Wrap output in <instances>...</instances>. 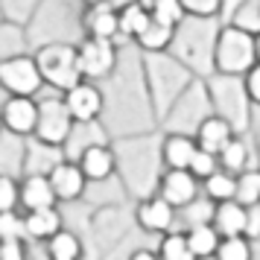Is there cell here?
<instances>
[{"mask_svg":"<svg viewBox=\"0 0 260 260\" xmlns=\"http://www.w3.org/2000/svg\"><path fill=\"white\" fill-rule=\"evenodd\" d=\"M135 41H138L143 50H149V53H161V50H167L176 41V26H167V24H161V21L152 18V21L146 24V29H143Z\"/></svg>","mask_w":260,"mask_h":260,"instance_id":"21","label":"cell"},{"mask_svg":"<svg viewBox=\"0 0 260 260\" xmlns=\"http://www.w3.org/2000/svg\"><path fill=\"white\" fill-rule=\"evenodd\" d=\"M158 257L161 260H196V254L190 251L187 237L184 234H167L164 240H161Z\"/></svg>","mask_w":260,"mask_h":260,"instance_id":"28","label":"cell"},{"mask_svg":"<svg viewBox=\"0 0 260 260\" xmlns=\"http://www.w3.org/2000/svg\"><path fill=\"white\" fill-rule=\"evenodd\" d=\"M88 3H108V6H114V9H120V6H126L129 0H88Z\"/></svg>","mask_w":260,"mask_h":260,"instance_id":"37","label":"cell"},{"mask_svg":"<svg viewBox=\"0 0 260 260\" xmlns=\"http://www.w3.org/2000/svg\"><path fill=\"white\" fill-rule=\"evenodd\" d=\"M211 61L213 68L225 76H243V73L257 61L254 56V36L246 29L237 26H222L216 38H213V50H211Z\"/></svg>","mask_w":260,"mask_h":260,"instance_id":"1","label":"cell"},{"mask_svg":"<svg viewBox=\"0 0 260 260\" xmlns=\"http://www.w3.org/2000/svg\"><path fill=\"white\" fill-rule=\"evenodd\" d=\"M24 228H26V237L32 240H50L61 228V213L53 208H38V211H26L24 216Z\"/></svg>","mask_w":260,"mask_h":260,"instance_id":"16","label":"cell"},{"mask_svg":"<svg viewBox=\"0 0 260 260\" xmlns=\"http://www.w3.org/2000/svg\"><path fill=\"white\" fill-rule=\"evenodd\" d=\"M184 237H187V246H190V251L196 254V260L213 257V251L219 246V234H216V228H213L211 222H196Z\"/></svg>","mask_w":260,"mask_h":260,"instance_id":"19","label":"cell"},{"mask_svg":"<svg viewBox=\"0 0 260 260\" xmlns=\"http://www.w3.org/2000/svg\"><path fill=\"white\" fill-rule=\"evenodd\" d=\"M193 152H196V141L187 135H170L164 141V149H161L167 170H187Z\"/></svg>","mask_w":260,"mask_h":260,"instance_id":"18","label":"cell"},{"mask_svg":"<svg viewBox=\"0 0 260 260\" xmlns=\"http://www.w3.org/2000/svg\"><path fill=\"white\" fill-rule=\"evenodd\" d=\"M0 126H3V123H0Z\"/></svg>","mask_w":260,"mask_h":260,"instance_id":"40","label":"cell"},{"mask_svg":"<svg viewBox=\"0 0 260 260\" xmlns=\"http://www.w3.org/2000/svg\"><path fill=\"white\" fill-rule=\"evenodd\" d=\"M240 3H243V0H222V6H219V12H222L225 18H228V15L234 12V9L240 6Z\"/></svg>","mask_w":260,"mask_h":260,"instance_id":"35","label":"cell"},{"mask_svg":"<svg viewBox=\"0 0 260 260\" xmlns=\"http://www.w3.org/2000/svg\"><path fill=\"white\" fill-rule=\"evenodd\" d=\"M205 181V193H208V199L211 202H225V199H234V190H237V176L234 173H228V170H213L208 178H202Z\"/></svg>","mask_w":260,"mask_h":260,"instance_id":"22","label":"cell"},{"mask_svg":"<svg viewBox=\"0 0 260 260\" xmlns=\"http://www.w3.org/2000/svg\"><path fill=\"white\" fill-rule=\"evenodd\" d=\"M73 132V117L61 96H50L38 103V117L32 135L38 138V143L44 146H64V141Z\"/></svg>","mask_w":260,"mask_h":260,"instance_id":"3","label":"cell"},{"mask_svg":"<svg viewBox=\"0 0 260 260\" xmlns=\"http://www.w3.org/2000/svg\"><path fill=\"white\" fill-rule=\"evenodd\" d=\"M47 243V257L50 260H79L82 257V243H79V237L71 234V231H64L59 228L56 234L44 240Z\"/></svg>","mask_w":260,"mask_h":260,"instance_id":"20","label":"cell"},{"mask_svg":"<svg viewBox=\"0 0 260 260\" xmlns=\"http://www.w3.org/2000/svg\"><path fill=\"white\" fill-rule=\"evenodd\" d=\"M234 138V126L228 123L225 117H205L199 123V132H196V146L199 149H208V152H219L225 143Z\"/></svg>","mask_w":260,"mask_h":260,"instance_id":"15","label":"cell"},{"mask_svg":"<svg viewBox=\"0 0 260 260\" xmlns=\"http://www.w3.org/2000/svg\"><path fill=\"white\" fill-rule=\"evenodd\" d=\"M254 56H257V61H260V32L254 36Z\"/></svg>","mask_w":260,"mask_h":260,"instance_id":"38","label":"cell"},{"mask_svg":"<svg viewBox=\"0 0 260 260\" xmlns=\"http://www.w3.org/2000/svg\"><path fill=\"white\" fill-rule=\"evenodd\" d=\"M82 26L88 29V36L96 38H114L120 36L117 32V9L108 6V3H88V9L82 15Z\"/></svg>","mask_w":260,"mask_h":260,"instance_id":"12","label":"cell"},{"mask_svg":"<svg viewBox=\"0 0 260 260\" xmlns=\"http://www.w3.org/2000/svg\"><path fill=\"white\" fill-rule=\"evenodd\" d=\"M41 73L36 56H9L0 59V88L9 96H36L41 91Z\"/></svg>","mask_w":260,"mask_h":260,"instance_id":"4","label":"cell"},{"mask_svg":"<svg viewBox=\"0 0 260 260\" xmlns=\"http://www.w3.org/2000/svg\"><path fill=\"white\" fill-rule=\"evenodd\" d=\"M216 161H219V167L222 170H228V173H243L246 170V161H248V149L246 143L240 141V138H231V141L225 143L222 149L216 152Z\"/></svg>","mask_w":260,"mask_h":260,"instance_id":"25","label":"cell"},{"mask_svg":"<svg viewBox=\"0 0 260 260\" xmlns=\"http://www.w3.org/2000/svg\"><path fill=\"white\" fill-rule=\"evenodd\" d=\"M36 117H38V103H32V96H9L0 108V123L12 135H32Z\"/></svg>","mask_w":260,"mask_h":260,"instance_id":"7","label":"cell"},{"mask_svg":"<svg viewBox=\"0 0 260 260\" xmlns=\"http://www.w3.org/2000/svg\"><path fill=\"white\" fill-rule=\"evenodd\" d=\"M176 219V208L164 199V196H152V199H143L138 205V225L149 234H164L170 231V225Z\"/></svg>","mask_w":260,"mask_h":260,"instance_id":"10","label":"cell"},{"mask_svg":"<svg viewBox=\"0 0 260 260\" xmlns=\"http://www.w3.org/2000/svg\"><path fill=\"white\" fill-rule=\"evenodd\" d=\"M216 260H251V246H248L246 234L234 237H219V246L213 251Z\"/></svg>","mask_w":260,"mask_h":260,"instance_id":"26","label":"cell"},{"mask_svg":"<svg viewBox=\"0 0 260 260\" xmlns=\"http://www.w3.org/2000/svg\"><path fill=\"white\" fill-rule=\"evenodd\" d=\"M213 228L219 237H234V234H246V208L237 199H225L216 202L213 208Z\"/></svg>","mask_w":260,"mask_h":260,"instance_id":"13","label":"cell"},{"mask_svg":"<svg viewBox=\"0 0 260 260\" xmlns=\"http://www.w3.org/2000/svg\"><path fill=\"white\" fill-rule=\"evenodd\" d=\"M21 202V184L12 176L0 173V211H15Z\"/></svg>","mask_w":260,"mask_h":260,"instance_id":"31","label":"cell"},{"mask_svg":"<svg viewBox=\"0 0 260 260\" xmlns=\"http://www.w3.org/2000/svg\"><path fill=\"white\" fill-rule=\"evenodd\" d=\"M76 164H79V170L85 173L88 181H106L114 173V152L106 143H88Z\"/></svg>","mask_w":260,"mask_h":260,"instance_id":"11","label":"cell"},{"mask_svg":"<svg viewBox=\"0 0 260 260\" xmlns=\"http://www.w3.org/2000/svg\"><path fill=\"white\" fill-rule=\"evenodd\" d=\"M56 193L50 187V178L41 176V173H32V176L24 178V184H21V202L18 205H24V211H38V208H53L56 205Z\"/></svg>","mask_w":260,"mask_h":260,"instance_id":"14","label":"cell"},{"mask_svg":"<svg viewBox=\"0 0 260 260\" xmlns=\"http://www.w3.org/2000/svg\"><path fill=\"white\" fill-rule=\"evenodd\" d=\"M138 3H141V6H146V9H149V6H152L155 0H138Z\"/></svg>","mask_w":260,"mask_h":260,"instance_id":"39","label":"cell"},{"mask_svg":"<svg viewBox=\"0 0 260 260\" xmlns=\"http://www.w3.org/2000/svg\"><path fill=\"white\" fill-rule=\"evenodd\" d=\"M228 24L257 36L260 32V0H243L234 12L228 15Z\"/></svg>","mask_w":260,"mask_h":260,"instance_id":"24","label":"cell"},{"mask_svg":"<svg viewBox=\"0 0 260 260\" xmlns=\"http://www.w3.org/2000/svg\"><path fill=\"white\" fill-rule=\"evenodd\" d=\"M38 73L47 85H53L56 91H68L76 82H82L85 76L79 71V59H76V47L71 44H47L36 53Z\"/></svg>","mask_w":260,"mask_h":260,"instance_id":"2","label":"cell"},{"mask_svg":"<svg viewBox=\"0 0 260 260\" xmlns=\"http://www.w3.org/2000/svg\"><path fill=\"white\" fill-rule=\"evenodd\" d=\"M129 260H161V257H158L155 251H146V248H141V251H135Z\"/></svg>","mask_w":260,"mask_h":260,"instance_id":"36","label":"cell"},{"mask_svg":"<svg viewBox=\"0 0 260 260\" xmlns=\"http://www.w3.org/2000/svg\"><path fill=\"white\" fill-rule=\"evenodd\" d=\"M152 21V15L146 6H141L138 0H129L126 6L117 9V32L126 38H138L146 29V24Z\"/></svg>","mask_w":260,"mask_h":260,"instance_id":"17","label":"cell"},{"mask_svg":"<svg viewBox=\"0 0 260 260\" xmlns=\"http://www.w3.org/2000/svg\"><path fill=\"white\" fill-rule=\"evenodd\" d=\"M196 181L199 178L193 176L190 170H167L164 176H161V190H158V196H164L173 208H187L196 202Z\"/></svg>","mask_w":260,"mask_h":260,"instance_id":"8","label":"cell"},{"mask_svg":"<svg viewBox=\"0 0 260 260\" xmlns=\"http://www.w3.org/2000/svg\"><path fill=\"white\" fill-rule=\"evenodd\" d=\"M61 100H64V106L71 111L73 123H94L103 114V91L94 82H88V79L68 88Z\"/></svg>","mask_w":260,"mask_h":260,"instance_id":"6","label":"cell"},{"mask_svg":"<svg viewBox=\"0 0 260 260\" xmlns=\"http://www.w3.org/2000/svg\"><path fill=\"white\" fill-rule=\"evenodd\" d=\"M243 88H246L248 100H251L254 106H260V61H254V64L246 71V76H243Z\"/></svg>","mask_w":260,"mask_h":260,"instance_id":"33","label":"cell"},{"mask_svg":"<svg viewBox=\"0 0 260 260\" xmlns=\"http://www.w3.org/2000/svg\"><path fill=\"white\" fill-rule=\"evenodd\" d=\"M149 15H152L155 21L167 24V26H176V29L181 26V21L187 18L181 0H155L152 6H149Z\"/></svg>","mask_w":260,"mask_h":260,"instance_id":"27","label":"cell"},{"mask_svg":"<svg viewBox=\"0 0 260 260\" xmlns=\"http://www.w3.org/2000/svg\"><path fill=\"white\" fill-rule=\"evenodd\" d=\"M234 199L240 202L243 208L260 205V170H243V173H237Z\"/></svg>","mask_w":260,"mask_h":260,"instance_id":"23","label":"cell"},{"mask_svg":"<svg viewBox=\"0 0 260 260\" xmlns=\"http://www.w3.org/2000/svg\"><path fill=\"white\" fill-rule=\"evenodd\" d=\"M24 237H26L24 216L18 211H0V243H9V240L24 243Z\"/></svg>","mask_w":260,"mask_h":260,"instance_id":"29","label":"cell"},{"mask_svg":"<svg viewBox=\"0 0 260 260\" xmlns=\"http://www.w3.org/2000/svg\"><path fill=\"white\" fill-rule=\"evenodd\" d=\"M47 178H50V187H53V193H56L59 202L79 199L85 193V184H88L85 173L79 170V164H73V161H61V164L50 167Z\"/></svg>","mask_w":260,"mask_h":260,"instance_id":"9","label":"cell"},{"mask_svg":"<svg viewBox=\"0 0 260 260\" xmlns=\"http://www.w3.org/2000/svg\"><path fill=\"white\" fill-rule=\"evenodd\" d=\"M76 59H79V71H82L85 79H103L114 71L117 64V50H114V41L111 38H96L88 36L76 47Z\"/></svg>","mask_w":260,"mask_h":260,"instance_id":"5","label":"cell"},{"mask_svg":"<svg viewBox=\"0 0 260 260\" xmlns=\"http://www.w3.org/2000/svg\"><path fill=\"white\" fill-rule=\"evenodd\" d=\"M181 6L190 18H213V15H219L222 0H181Z\"/></svg>","mask_w":260,"mask_h":260,"instance_id":"32","label":"cell"},{"mask_svg":"<svg viewBox=\"0 0 260 260\" xmlns=\"http://www.w3.org/2000/svg\"><path fill=\"white\" fill-rule=\"evenodd\" d=\"M219 167V161H216V155L213 152H208V149H199L196 146V152H193V158H190V164H187V170L193 173L196 178H208Z\"/></svg>","mask_w":260,"mask_h":260,"instance_id":"30","label":"cell"},{"mask_svg":"<svg viewBox=\"0 0 260 260\" xmlns=\"http://www.w3.org/2000/svg\"><path fill=\"white\" fill-rule=\"evenodd\" d=\"M0 260H29L24 251V243L9 240V243H0Z\"/></svg>","mask_w":260,"mask_h":260,"instance_id":"34","label":"cell"}]
</instances>
